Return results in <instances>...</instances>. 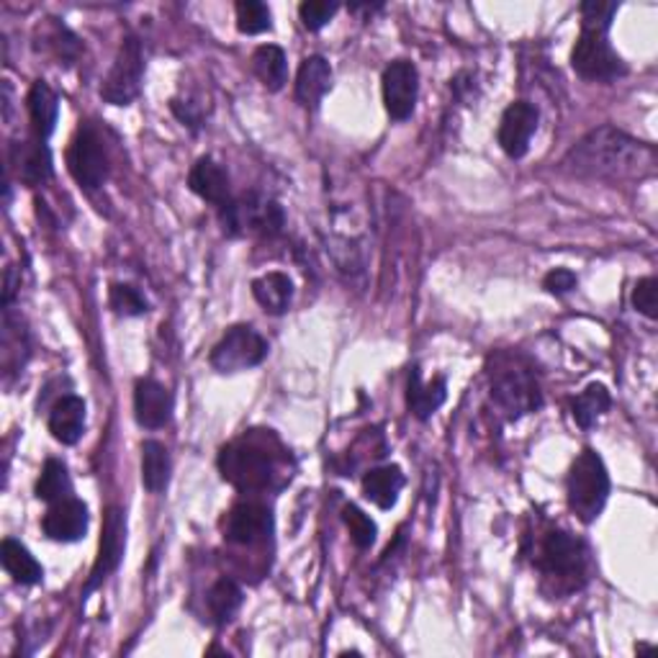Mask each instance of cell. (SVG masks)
<instances>
[{
  "instance_id": "cell-15",
  "label": "cell",
  "mask_w": 658,
  "mask_h": 658,
  "mask_svg": "<svg viewBox=\"0 0 658 658\" xmlns=\"http://www.w3.org/2000/svg\"><path fill=\"white\" fill-rule=\"evenodd\" d=\"M270 528H273L270 513L263 507V504L242 502V504H237L232 513H229L224 535H227L229 543L255 545V543H263L265 537L270 535Z\"/></svg>"
},
{
  "instance_id": "cell-21",
  "label": "cell",
  "mask_w": 658,
  "mask_h": 658,
  "mask_svg": "<svg viewBox=\"0 0 658 658\" xmlns=\"http://www.w3.org/2000/svg\"><path fill=\"white\" fill-rule=\"evenodd\" d=\"M402 489H404V473L398 466L374 468V471H368L366 479H363V494H366V499H370L381 509L394 507Z\"/></svg>"
},
{
  "instance_id": "cell-18",
  "label": "cell",
  "mask_w": 658,
  "mask_h": 658,
  "mask_svg": "<svg viewBox=\"0 0 658 658\" xmlns=\"http://www.w3.org/2000/svg\"><path fill=\"white\" fill-rule=\"evenodd\" d=\"M188 186H191V191L199 195V199L208 201V204H216L219 208L232 201L229 199V175L212 157H201L199 163L191 167Z\"/></svg>"
},
{
  "instance_id": "cell-28",
  "label": "cell",
  "mask_w": 658,
  "mask_h": 658,
  "mask_svg": "<svg viewBox=\"0 0 658 658\" xmlns=\"http://www.w3.org/2000/svg\"><path fill=\"white\" fill-rule=\"evenodd\" d=\"M252 69L268 90H281L286 83V54L281 47L263 45L252 54Z\"/></svg>"
},
{
  "instance_id": "cell-16",
  "label": "cell",
  "mask_w": 658,
  "mask_h": 658,
  "mask_svg": "<svg viewBox=\"0 0 658 658\" xmlns=\"http://www.w3.org/2000/svg\"><path fill=\"white\" fill-rule=\"evenodd\" d=\"M173 396L155 378H139L135 383V417L147 430H160L170 422Z\"/></svg>"
},
{
  "instance_id": "cell-7",
  "label": "cell",
  "mask_w": 658,
  "mask_h": 658,
  "mask_svg": "<svg viewBox=\"0 0 658 658\" xmlns=\"http://www.w3.org/2000/svg\"><path fill=\"white\" fill-rule=\"evenodd\" d=\"M142 45H139L137 37H126L122 47H118L114 67H111L106 80H103L101 98L111 103V106H129L139 96V90H142Z\"/></svg>"
},
{
  "instance_id": "cell-36",
  "label": "cell",
  "mask_w": 658,
  "mask_h": 658,
  "mask_svg": "<svg viewBox=\"0 0 658 658\" xmlns=\"http://www.w3.org/2000/svg\"><path fill=\"white\" fill-rule=\"evenodd\" d=\"M633 306L643 317L656 319L658 317V281L656 278H641L633 289Z\"/></svg>"
},
{
  "instance_id": "cell-26",
  "label": "cell",
  "mask_w": 658,
  "mask_h": 658,
  "mask_svg": "<svg viewBox=\"0 0 658 658\" xmlns=\"http://www.w3.org/2000/svg\"><path fill=\"white\" fill-rule=\"evenodd\" d=\"M170 481V455L167 447L157 440H144L142 443V484L147 492H165Z\"/></svg>"
},
{
  "instance_id": "cell-30",
  "label": "cell",
  "mask_w": 658,
  "mask_h": 658,
  "mask_svg": "<svg viewBox=\"0 0 658 658\" xmlns=\"http://www.w3.org/2000/svg\"><path fill=\"white\" fill-rule=\"evenodd\" d=\"M208 612H212L214 622H219V625H224V622H229L237 615V610H240L242 605V590L240 586L235 584L232 579H219L216 584L208 590Z\"/></svg>"
},
{
  "instance_id": "cell-5",
  "label": "cell",
  "mask_w": 658,
  "mask_h": 658,
  "mask_svg": "<svg viewBox=\"0 0 658 658\" xmlns=\"http://www.w3.org/2000/svg\"><path fill=\"white\" fill-rule=\"evenodd\" d=\"M571 67L584 80L597 83L618 80L628 73L625 62L620 60V54L607 41V31L594 29H581V37L571 52Z\"/></svg>"
},
{
  "instance_id": "cell-6",
  "label": "cell",
  "mask_w": 658,
  "mask_h": 658,
  "mask_svg": "<svg viewBox=\"0 0 658 658\" xmlns=\"http://www.w3.org/2000/svg\"><path fill=\"white\" fill-rule=\"evenodd\" d=\"M265 358H268V342L263 334L248 325H237L216 342L208 360L219 374H240V370L261 366Z\"/></svg>"
},
{
  "instance_id": "cell-27",
  "label": "cell",
  "mask_w": 658,
  "mask_h": 658,
  "mask_svg": "<svg viewBox=\"0 0 658 658\" xmlns=\"http://www.w3.org/2000/svg\"><path fill=\"white\" fill-rule=\"evenodd\" d=\"M610 404L612 398L607 387H602V383H590V387L581 391V394L571 402L573 422H577L581 430H592V427L599 422V417L610 409Z\"/></svg>"
},
{
  "instance_id": "cell-29",
  "label": "cell",
  "mask_w": 658,
  "mask_h": 658,
  "mask_svg": "<svg viewBox=\"0 0 658 658\" xmlns=\"http://www.w3.org/2000/svg\"><path fill=\"white\" fill-rule=\"evenodd\" d=\"M69 494H73V481H69L67 466L62 464V460L49 458L45 468H41V476L37 481V499L58 504L62 499H67Z\"/></svg>"
},
{
  "instance_id": "cell-8",
  "label": "cell",
  "mask_w": 658,
  "mask_h": 658,
  "mask_svg": "<svg viewBox=\"0 0 658 658\" xmlns=\"http://www.w3.org/2000/svg\"><path fill=\"white\" fill-rule=\"evenodd\" d=\"M67 167L75 184L86 191H96L109 178V155L93 126H80L78 135L69 142Z\"/></svg>"
},
{
  "instance_id": "cell-11",
  "label": "cell",
  "mask_w": 658,
  "mask_h": 658,
  "mask_svg": "<svg viewBox=\"0 0 658 658\" xmlns=\"http://www.w3.org/2000/svg\"><path fill=\"white\" fill-rule=\"evenodd\" d=\"M541 569L548 577L558 579H577L584 577L586 566V551L577 537H571L564 530H553L545 535L543 548H541Z\"/></svg>"
},
{
  "instance_id": "cell-9",
  "label": "cell",
  "mask_w": 658,
  "mask_h": 658,
  "mask_svg": "<svg viewBox=\"0 0 658 658\" xmlns=\"http://www.w3.org/2000/svg\"><path fill=\"white\" fill-rule=\"evenodd\" d=\"M222 476L240 489H263L273 479V458L255 445H229L219 453Z\"/></svg>"
},
{
  "instance_id": "cell-35",
  "label": "cell",
  "mask_w": 658,
  "mask_h": 658,
  "mask_svg": "<svg viewBox=\"0 0 658 658\" xmlns=\"http://www.w3.org/2000/svg\"><path fill=\"white\" fill-rule=\"evenodd\" d=\"M338 11L340 5L329 3V0H306L299 5V16L309 31H319L321 26H327Z\"/></svg>"
},
{
  "instance_id": "cell-13",
  "label": "cell",
  "mask_w": 658,
  "mask_h": 658,
  "mask_svg": "<svg viewBox=\"0 0 658 658\" xmlns=\"http://www.w3.org/2000/svg\"><path fill=\"white\" fill-rule=\"evenodd\" d=\"M537 109L528 101H515L509 103L507 111L502 114L499 122V144L513 160H520L528 155L530 142L537 131Z\"/></svg>"
},
{
  "instance_id": "cell-33",
  "label": "cell",
  "mask_w": 658,
  "mask_h": 658,
  "mask_svg": "<svg viewBox=\"0 0 658 658\" xmlns=\"http://www.w3.org/2000/svg\"><path fill=\"white\" fill-rule=\"evenodd\" d=\"M342 520H345L347 530H350V537H353V543L358 545L360 551H366L376 543V535H378L376 522L370 520V517L363 513L360 507H355V504H347V507L342 509Z\"/></svg>"
},
{
  "instance_id": "cell-10",
  "label": "cell",
  "mask_w": 658,
  "mask_h": 658,
  "mask_svg": "<svg viewBox=\"0 0 658 658\" xmlns=\"http://www.w3.org/2000/svg\"><path fill=\"white\" fill-rule=\"evenodd\" d=\"M383 106L394 122H407L415 114L419 96V73L409 60H396L383 69Z\"/></svg>"
},
{
  "instance_id": "cell-31",
  "label": "cell",
  "mask_w": 658,
  "mask_h": 658,
  "mask_svg": "<svg viewBox=\"0 0 658 658\" xmlns=\"http://www.w3.org/2000/svg\"><path fill=\"white\" fill-rule=\"evenodd\" d=\"M237 9V29L242 34H250V37H255V34H263L270 29V9L261 0H240V3L235 5Z\"/></svg>"
},
{
  "instance_id": "cell-12",
  "label": "cell",
  "mask_w": 658,
  "mask_h": 658,
  "mask_svg": "<svg viewBox=\"0 0 658 658\" xmlns=\"http://www.w3.org/2000/svg\"><path fill=\"white\" fill-rule=\"evenodd\" d=\"M124 548H126V517L118 507H111L106 513V522H103V537H101V548H98L96 564L90 569V579L86 584V594L106 581L111 573L118 569L124 558Z\"/></svg>"
},
{
  "instance_id": "cell-37",
  "label": "cell",
  "mask_w": 658,
  "mask_h": 658,
  "mask_svg": "<svg viewBox=\"0 0 658 658\" xmlns=\"http://www.w3.org/2000/svg\"><path fill=\"white\" fill-rule=\"evenodd\" d=\"M579 286L577 273L569 268H556L551 270L548 276L543 278V289L553 293V296H564V293H571Z\"/></svg>"
},
{
  "instance_id": "cell-2",
  "label": "cell",
  "mask_w": 658,
  "mask_h": 658,
  "mask_svg": "<svg viewBox=\"0 0 658 658\" xmlns=\"http://www.w3.org/2000/svg\"><path fill=\"white\" fill-rule=\"evenodd\" d=\"M566 496H569L571 513L584 524L597 520L610 499V473L605 460L590 447L573 460L569 481H566Z\"/></svg>"
},
{
  "instance_id": "cell-32",
  "label": "cell",
  "mask_w": 658,
  "mask_h": 658,
  "mask_svg": "<svg viewBox=\"0 0 658 658\" xmlns=\"http://www.w3.org/2000/svg\"><path fill=\"white\" fill-rule=\"evenodd\" d=\"M109 301H111V309H114L116 314H124V317H142V314H147V309H150V304H147L142 291L135 289V286H129V283L111 286Z\"/></svg>"
},
{
  "instance_id": "cell-4",
  "label": "cell",
  "mask_w": 658,
  "mask_h": 658,
  "mask_svg": "<svg viewBox=\"0 0 658 658\" xmlns=\"http://www.w3.org/2000/svg\"><path fill=\"white\" fill-rule=\"evenodd\" d=\"M222 227L227 235H242V232H263V235H278L283 229V208L276 201L263 199V195L250 193L242 199L229 201L219 208Z\"/></svg>"
},
{
  "instance_id": "cell-23",
  "label": "cell",
  "mask_w": 658,
  "mask_h": 658,
  "mask_svg": "<svg viewBox=\"0 0 658 658\" xmlns=\"http://www.w3.org/2000/svg\"><path fill=\"white\" fill-rule=\"evenodd\" d=\"M29 116L34 124V131H37L39 139H47L58 126V116H60V98L52 88L47 86L45 80H37L29 90Z\"/></svg>"
},
{
  "instance_id": "cell-24",
  "label": "cell",
  "mask_w": 658,
  "mask_h": 658,
  "mask_svg": "<svg viewBox=\"0 0 658 658\" xmlns=\"http://www.w3.org/2000/svg\"><path fill=\"white\" fill-rule=\"evenodd\" d=\"M16 167H18V178L24 180L26 186L47 184V180L52 178L54 167H52V152H49L45 139L21 144Z\"/></svg>"
},
{
  "instance_id": "cell-20",
  "label": "cell",
  "mask_w": 658,
  "mask_h": 658,
  "mask_svg": "<svg viewBox=\"0 0 658 658\" xmlns=\"http://www.w3.org/2000/svg\"><path fill=\"white\" fill-rule=\"evenodd\" d=\"M445 396H447V387L443 376L432 378L430 383H425L422 376H419V368H412L409 391H407V404L412 415L417 419H430L440 407H443Z\"/></svg>"
},
{
  "instance_id": "cell-14",
  "label": "cell",
  "mask_w": 658,
  "mask_h": 658,
  "mask_svg": "<svg viewBox=\"0 0 658 658\" xmlns=\"http://www.w3.org/2000/svg\"><path fill=\"white\" fill-rule=\"evenodd\" d=\"M45 535L49 541L58 543H78L88 533V507L75 496H67L58 504L41 520Z\"/></svg>"
},
{
  "instance_id": "cell-22",
  "label": "cell",
  "mask_w": 658,
  "mask_h": 658,
  "mask_svg": "<svg viewBox=\"0 0 658 658\" xmlns=\"http://www.w3.org/2000/svg\"><path fill=\"white\" fill-rule=\"evenodd\" d=\"M252 296L268 314H283L289 312L293 299V283L291 278L281 270L265 273L263 278L252 281Z\"/></svg>"
},
{
  "instance_id": "cell-19",
  "label": "cell",
  "mask_w": 658,
  "mask_h": 658,
  "mask_svg": "<svg viewBox=\"0 0 658 658\" xmlns=\"http://www.w3.org/2000/svg\"><path fill=\"white\" fill-rule=\"evenodd\" d=\"M49 432L62 445H75L86 432V402L80 396H62L49 412Z\"/></svg>"
},
{
  "instance_id": "cell-3",
  "label": "cell",
  "mask_w": 658,
  "mask_h": 658,
  "mask_svg": "<svg viewBox=\"0 0 658 658\" xmlns=\"http://www.w3.org/2000/svg\"><path fill=\"white\" fill-rule=\"evenodd\" d=\"M492 398L509 419L530 415V412L541 409L543 404L541 387H537L535 376L530 374V368L520 366L517 360H504L502 366L492 370Z\"/></svg>"
},
{
  "instance_id": "cell-1",
  "label": "cell",
  "mask_w": 658,
  "mask_h": 658,
  "mask_svg": "<svg viewBox=\"0 0 658 658\" xmlns=\"http://www.w3.org/2000/svg\"><path fill=\"white\" fill-rule=\"evenodd\" d=\"M564 170L590 180H643L656 173V150L618 126H597L571 147L564 157Z\"/></svg>"
},
{
  "instance_id": "cell-34",
  "label": "cell",
  "mask_w": 658,
  "mask_h": 658,
  "mask_svg": "<svg viewBox=\"0 0 658 658\" xmlns=\"http://www.w3.org/2000/svg\"><path fill=\"white\" fill-rule=\"evenodd\" d=\"M615 13H618V3H607V0H586L581 5V29H594V31H610Z\"/></svg>"
},
{
  "instance_id": "cell-17",
  "label": "cell",
  "mask_w": 658,
  "mask_h": 658,
  "mask_svg": "<svg viewBox=\"0 0 658 658\" xmlns=\"http://www.w3.org/2000/svg\"><path fill=\"white\" fill-rule=\"evenodd\" d=\"M332 88V67L325 58L312 54L301 62L296 73V101L306 109H317Z\"/></svg>"
},
{
  "instance_id": "cell-25",
  "label": "cell",
  "mask_w": 658,
  "mask_h": 658,
  "mask_svg": "<svg viewBox=\"0 0 658 658\" xmlns=\"http://www.w3.org/2000/svg\"><path fill=\"white\" fill-rule=\"evenodd\" d=\"M0 561H3V569L9 571L18 584L34 586L39 584L41 577H45V571H41L39 561L31 556L29 548H24V545L13 541V537H9V541H3V545H0Z\"/></svg>"
}]
</instances>
